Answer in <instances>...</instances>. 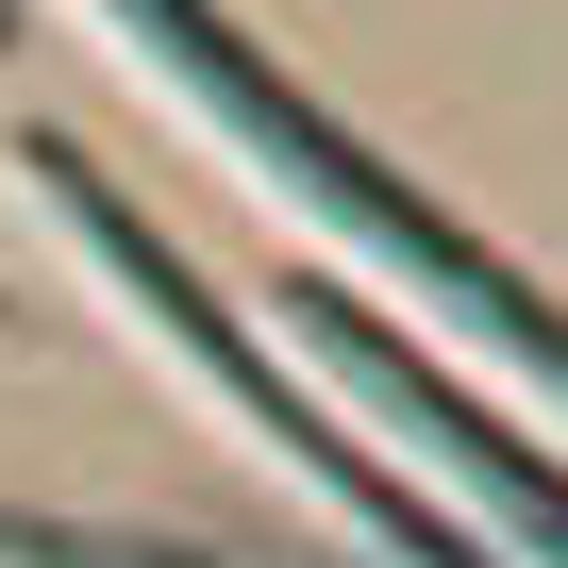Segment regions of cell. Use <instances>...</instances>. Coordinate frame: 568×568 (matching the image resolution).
Returning <instances> with one entry per match:
<instances>
[{
    "instance_id": "277c9868",
    "label": "cell",
    "mask_w": 568,
    "mask_h": 568,
    "mask_svg": "<svg viewBox=\"0 0 568 568\" xmlns=\"http://www.w3.org/2000/svg\"><path fill=\"white\" fill-rule=\"evenodd\" d=\"M0 34H18V18H0Z\"/></svg>"
},
{
    "instance_id": "7a4b0ae2",
    "label": "cell",
    "mask_w": 568,
    "mask_h": 568,
    "mask_svg": "<svg viewBox=\"0 0 568 568\" xmlns=\"http://www.w3.org/2000/svg\"><path fill=\"white\" fill-rule=\"evenodd\" d=\"M284 318H302V335H318V368H352V385H368V402H385V418H402V435H418L435 468H468V501H485V518H501V535H518L535 568H568V468H535V452H518V435H501V418H485V402H468L452 368H418V335L352 318L335 284H302Z\"/></svg>"
},
{
    "instance_id": "3957f363",
    "label": "cell",
    "mask_w": 568,
    "mask_h": 568,
    "mask_svg": "<svg viewBox=\"0 0 568 568\" xmlns=\"http://www.w3.org/2000/svg\"><path fill=\"white\" fill-rule=\"evenodd\" d=\"M0 568H217V551H168V535H68V518H0Z\"/></svg>"
},
{
    "instance_id": "6da1fadb",
    "label": "cell",
    "mask_w": 568,
    "mask_h": 568,
    "mask_svg": "<svg viewBox=\"0 0 568 568\" xmlns=\"http://www.w3.org/2000/svg\"><path fill=\"white\" fill-rule=\"evenodd\" d=\"M101 34H118V51H134V68H151V84L201 118V134H234V151H251L284 201L335 234V251H368L402 302H435L452 335H485L518 385H551V402H568V318L535 302V284H518L485 234H452V217H435V201L385 168V151H352V134H335L302 84H284V68H267V51L217 18V0H101Z\"/></svg>"
}]
</instances>
